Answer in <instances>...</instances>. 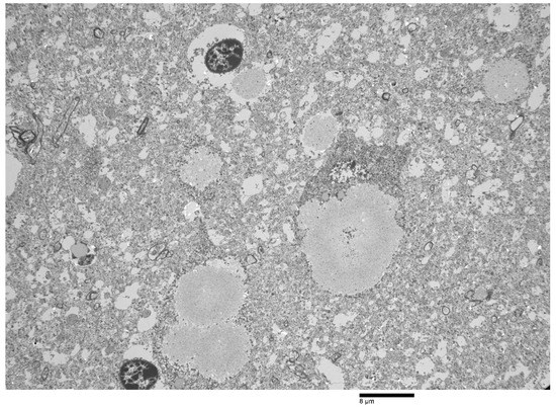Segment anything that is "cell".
<instances>
[{
    "label": "cell",
    "mask_w": 556,
    "mask_h": 408,
    "mask_svg": "<svg viewBox=\"0 0 556 408\" xmlns=\"http://www.w3.org/2000/svg\"><path fill=\"white\" fill-rule=\"evenodd\" d=\"M396 199L376 186L360 184L342 196L305 203L297 223L306 231L303 252L315 282L337 295H356L386 275L404 230Z\"/></svg>",
    "instance_id": "6da1fadb"
},
{
    "label": "cell",
    "mask_w": 556,
    "mask_h": 408,
    "mask_svg": "<svg viewBox=\"0 0 556 408\" xmlns=\"http://www.w3.org/2000/svg\"><path fill=\"white\" fill-rule=\"evenodd\" d=\"M251 349L248 331L232 320L205 328L178 321L162 345L170 364L189 367L217 382L238 375L249 362Z\"/></svg>",
    "instance_id": "7a4b0ae2"
},
{
    "label": "cell",
    "mask_w": 556,
    "mask_h": 408,
    "mask_svg": "<svg viewBox=\"0 0 556 408\" xmlns=\"http://www.w3.org/2000/svg\"><path fill=\"white\" fill-rule=\"evenodd\" d=\"M246 273L235 259H216L182 275L174 290L178 321L211 326L233 320L246 299Z\"/></svg>",
    "instance_id": "3957f363"
},
{
    "label": "cell",
    "mask_w": 556,
    "mask_h": 408,
    "mask_svg": "<svg viewBox=\"0 0 556 408\" xmlns=\"http://www.w3.org/2000/svg\"><path fill=\"white\" fill-rule=\"evenodd\" d=\"M246 54V35L235 26L217 25L198 36L189 48L194 75L214 87L230 85Z\"/></svg>",
    "instance_id": "277c9868"
},
{
    "label": "cell",
    "mask_w": 556,
    "mask_h": 408,
    "mask_svg": "<svg viewBox=\"0 0 556 408\" xmlns=\"http://www.w3.org/2000/svg\"><path fill=\"white\" fill-rule=\"evenodd\" d=\"M484 85L488 96L498 104L515 101L529 86L526 66L517 60H502L486 74Z\"/></svg>",
    "instance_id": "5b68a950"
},
{
    "label": "cell",
    "mask_w": 556,
    "mask_h": 408,
    "mask_svg": "<svg viewBox=\"0 0 556 408\" xmlns=\"http://www.w3.org/2000/svg\"><path fill=\"white\" fill-rule=\"evenodd\" d=\"M222 168L223 160L220 155L209 147L200 146L184 157L179 176L184 184L204 191L220 178Z\"/></svg>",
    "instance_id": "8992f818"
},
{
    "label": "cell",
    "mask_w": 556,
    "mask_h": 408,
    "mask_svg": "<svg viewBox=\"0 0 556 408\" xmlns=\"http://www.w3.org/2000/svg\"><path fill=\"white\" fill-rule=\"evenodd\" d=\"M338 133V123L329 113H320L311 118L302 134V144L311 152H324L334 142Z\"/></svg>",
    "instance_id": "52a82bcc"
},
{
    "label": "cell",
    "mask_w": 556,
    "mask_h": 408,
    "mask_svg": "<svg viewBox=\"0 0 556 408\" xmlns=\"http://www.w3.org/2000/svg\"><path fill=\"white\" fill-rule=\"evenodd\" d=\"M267 77L261 67L253 66L240 71L231 81V97L239 103L257 100L265 91Z\"/></svg>",
    "instance_id": "ba28073f"
},
{
    "label": "cell",
    "mask_w": 556,
    "mask_h": 408,
    "mask_svg": "<svg viewBox=\"0 0 556 408\" xmlns=\"http://www.w3.org/2000/svg\"><path fill=\"white\" fill-rule=\"evenodd\" d=\"M159 379V372L151 362L134 359L125 362L120 370V380L128 390H149Z\"/></svg>",
    "instance_id": "9c48e42d"
},
{
    "label": "cell",
    "mask_w": 556,
    "mask_h": 408,
    "mask_svg": "<svg viewBox=\"0 0 556 408\" xmlns=\"http://www.w3.org/2000/svg\"><path fill=\"white\" fill-rule=\"evenodd\" d=\"M72 256L75 259H82L87 256L88 248L83 243H77L71 250Z\"/></svg>",
    "instance_id": "30bf717a"
},
{
    "label": "cell",
    "mask_w": 556,
    "mask_h": 408,
    "mask_svg": "<svg viewBox=\"0 0 556 408\" xmlns=\"http://www.w3.org/2000/svg\"><path fill=\"white\" fill-rule=\"evenodd\" d=\"M442 312H443V314L447 315V314H449L450 310H449L448 307H443Z\"/></svg>",
    "instance_id": "8fae6325"
},
{
    "label": "cell",
    "mask_w": 556,
    "mask_h": 408,
    "mask_svg": "<svg viewBox=\"0 0 556 408\" xmlns=\"http://www.w3.org/2000/svg\"><path fill=\"white\" fill-rule=\"evenodd\" d=\"M493 318H494V319H493V321H496V320H498V318H497L496 316H494Z\"/></svg>",
    "instance_id": "7c38bea8"
}]
</instances>
